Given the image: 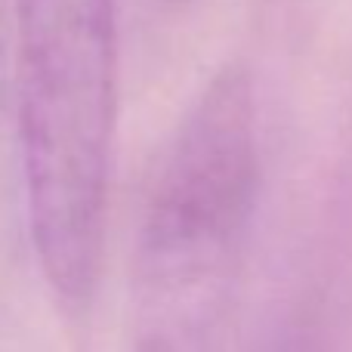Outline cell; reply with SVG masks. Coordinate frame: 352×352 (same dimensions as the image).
I'll list each match as a JSON object with an SVG mask.
<instances>
[{"label": "cell", "instance_id": "1", "mask_svg": "<svg viewBox=\"0 0 352 352\" xmlns=\"http://www.w3.org/2000/svg\"><path fill=\"white\" fill-rule=\"evenodd\" d=\"M121 0H16V142L47 285L84 306L102 275L118 136Z\"/></svg>", "mask_w": 352, "mask_h": 352}, {"label": "cell", "instance_id": "2", "mask_svg": "<svg viewBox=\"0 0 352 352\" xmlns=\"http://www.w3.org/2000/svg\"><path fill=\"white\" fill-rule=\"evenodd\" d=\"M260 195V115L250 74L223 65L176 121L148 186L140 263L158 294L201 291L229 269Z\"/></svg>", "mask_w": 352, "mask_h": 352}]
</instances>
